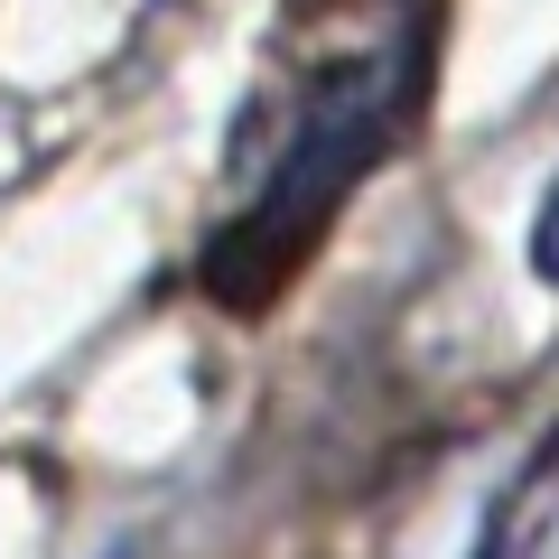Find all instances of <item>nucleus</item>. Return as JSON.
<instances>
[{
	"label": "nucleus",
	"mask_w": 559,
	"mask_h": 559,
	"mask_svg": "<svg viewBox=\"0 0 559 559\" xmlns=\"http://www.w3.org/2000/svg\"><path fill=\"white\" fill-rule=\"evenodd\" d=\"M532 271L559 289V178H550V197H540V215H532Z\"/></svg>",
	"instance_id": "obj_2"
},
{
	"label": "nucleus",
	"mask_w": 559,
	"mask_h": 559,
	"mask_svg": "<svg viewBox=\"0 0 559 559\" xmlns=\"http://www.w3.org/2000/svg\"><path fill=\"white\" fill-rule=\"evenodd\" d=\"M419 75H429V10L419 0H392L382 28H364V38L326 47L308 66V84L289 94V121H280V150L261 168V187L205 242V289L215 299L261 308L280 280L299 271L308 242L336 224V205L373 178L382 150L401 140V121L419 103Z\"/></svg>",
	"instance_id": "obj_1"
}]
</instances>
